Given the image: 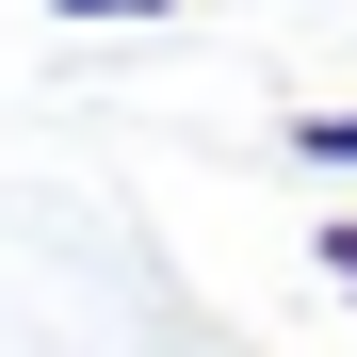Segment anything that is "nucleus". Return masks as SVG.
I'll return each mask as SVG.
<instances>
[{"instance_id":"obj_2","label":"nucleus","mask_w":357,"mask_h":357,"mask_svg":"<svg viewBox=\"0 0 357 357\" xmlns=\"http://www.w3.org/2000/svg\"><path fill=\"white\" fill-rule=\"evenodd\" d=\"M49 17H178V0H49Z\"/></svg>"},{"instance_id":"obj_1","label":"nucleus","mask_w":357,"mask_h":357,"mask_svg":"<svg viewBox=\"0 0 357 357\" xmlns=\"http://www.w3.org/2000/svg\"><path fill=\"white\" fill-rule=\"evenodd\" d=\"M292 162H325V178H357V114H292Z\"/></svg>"},{"instance_id":"obj_3","label":"nucleus","mask_w":357,"mask_h":357,"mask_svg":"<svg viewBox=\"0 0 357 357\" xmlns=\"http://www.w3.org/2000/svg\"><path fill=\"white\" fill-rule=\"evenodd\" d=\"M325 276H341V292H357V211H341V227H325Z\"/></svg>"}]
</instances>
